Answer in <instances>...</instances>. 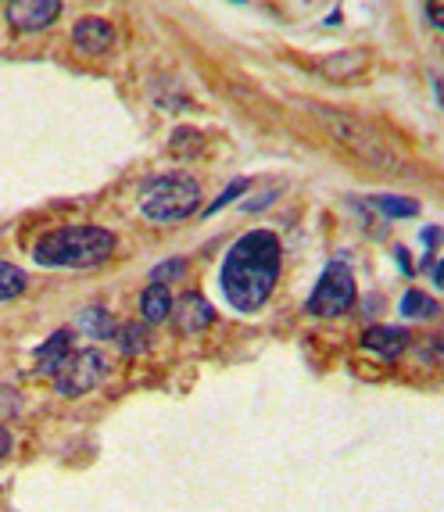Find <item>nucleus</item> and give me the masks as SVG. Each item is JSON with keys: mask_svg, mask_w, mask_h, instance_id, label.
<instances>
[{"mask_svg": "<svg viewBox=\"0 0 444 512\" xmlns=\"http://www.w3.org/2000/svg\"><path fill=\"white\" fill-rule=\"evenodd\" d=\"M51 376H54V387H58L61 398H83V394H90L94 387L104 384V376H108V359H104V351H97V348L69 351Z\"/></svg>", "mask_w": 444, "mask_h": 512, "instance_id": "5", "label": "nucleus"}, {"mask_svg": "<svg viewBox=\"0 0 444 512\" xmlns=\"http://www.w3.org/2000/svg\"><path fill=\"white\" fill-rule=\"evenodd\" d=\"M8 455H11V430L0 423V462L8 459Z\"/></svg>", "mask_w": 444, "mask_h": 512, "instance_id": "23", "label": "nucleus"}, {"mask_svg": "<svg viewBox=\"0 0 444 512\" xmlns=\"http://www.w3.org/2000/svg\"><path fill=\"white\" fill-rule=\"evenodd\" d=\"M427 15H430V22L444 33V0H427Z\"/></svg>", "mask_w": 444, "mask_h": 512, "instance_id": "22", "label": "nucleus"}, {"mask_svg": "<svg viewBox=\"0 0 444 512\" xmlns=\"http://www.w3.org/2000/svg\"><path fill=\"white\" fill-rule=\"evenodd\" d=\"M140 312H144V323H165L172 316V294L165 291L162 283H151L140 294Z\"/></svg>", "mask_w": 444, "mask_h": 512, "instance_id": "11", "label": "nucleus"}, {"mask_svg": "<svg viewBox=\"0 0 444 512\" xmlns=\"http://www.w3.org/2000/svg\"><path fill=\"white\" fill-rule=\"evenodd\" d=\"M115 251V233L104 226H61L33 244V258L43 269H94Z\"/></svg>", "mask_w": 444, "mask_h": 512, "instance_id": "2", "label": "nucleus"}, {"mask_svg": "<svg viewBox=\"0 0 444 512\" xmlns=\"http://www.w3.org/2000/svg\"><path fill=\"white\" fill-rule=\"evenodd\" d=\"M369 201H373L387 219H412V215H419L416 201H412V197H402V194H380V197H369Z\"/></svg>", "mask_w": 444, "mask_h": 512, "instance_id": "15", "label": "nucleus"}, {"mask_svg": "<svg viewBox=\"0 0 444 512\" xmlns=\"http://www.w3.org/2000/svg\"><path fill=\"white\" fill-rule=\"evenodd\" d=\"M115 341H119V348L126 351V355H144V351L151 348V333H147L144 323H129V326H119Z\"/></svg>", "mask_w": 444, "mask_h": 512, "instance_id": "16", "label": "nucleus"}, {"mask_svg": "<svg viewBox=\"0 0 444 512\" xmlns=\"http://www.w3.org/2000/svg\"><path fill=\"white\" fill-rule=\"evenodd\" d=\"M237 4H240V0H237Z\"/></svg>", "mask_w": 444, "mask_h": 512, "instance_id": "26", "label": "nucleus"}, {"mask_svg": "<svg viewBox=\"0 0 444 512\" xmlns=\"http://www.w3.org/2000/svg\"><path fill=\"white\" fill-rule=\"evenodd\" d=\"M402 316H409V319H430V316H437V301L430 298V294H423V291H409L402 298Z\"/></svg>", "mask_w": 444, "mask_h": 512, "instance_id": "18", "label": "nucleus"}, {"mask_svg": "<svg viewBox=\"0 0 444 512\" xmlns=\"http://www.w3.org/2000/svg\"><path fill=\"white\" fill-rule=\"evenodd\" d=\"M280 240L269 230H251L237 240L222 262V294L237 312H258L273 298L280 280Z\"/></svg>", "mask_w": 444, "mask_h": 512, "instance_id": "1", "label": "nucleus"}, {"mask_svg": "<svg viewBox=\"0 0 444 512\" xmlns=\"http://www.w3.org/2000/svg\"><path fill=\"white\" fill-rule=\"evenodd\" d=\"M359 298V287H355V276L344 262H330L319 276L316 291L308 298V312L312 316H323V319H337L344 312H351Z\"/></svg>", "mask_w": 444, "mask_h": 512, "instance_id": "6", "label": "nucleus"}, {"mask_svg": "<svg viewBox=\"0 0 444 512\" xmlns=\"http://www.w3.org/2000/svg\"><path fill=\"white\" fill-rule=\"evenodd\" d=\"M183 273H187V262H183V258H172V262L154 265L151 283H162V287H165V280H180Z\"/></svg>", "mask_w": 444, "mask_h": 512, "instance_id": "19", "label": "nucleus"}, {"mask_svg": "<svg viewBox=\"0 0 444 512\" xmlns=\"http://www.w3.org/2000/svg\"><path fill=\"white\" fill-rule=\"evenodd\" d=\"M362 344L369 351H376V355H384V359H398L409 348V333L402 326H373V330H366Z\"/></svg>", "mask_w": 444, "mask_h": 512, "instance_id": "10", "label": "nucleus"}, {"mask_svg": "<svg viewBox=\"0 0 444 512\" xmlns=\"http://www.w3.org/2000/svg\"><path fill=\"white\" fill-rule=\"evenodd\" d=\"M215 312L201 294H183L180 301H172V323L180 326V333H201L212 326Z\"/></svg>", "mask_w": 444, "mask_h": 512, "instance_id": "9", "label": "nucleus"}, {"mask_svg": "<svg viewBox=\"0 0 444 512\" xmlns=\"http://www.w3.org/2000/svg\"><path fill=\"white\" fill-rule=\"evenodd\" d=\"M319 115V122L326 126V133H330L337 144L344 147V151H351L359 162H366L369 169H380V172H402V162H398V154L391 151V144L387 140H380V133H376L369 122L355 119V115H348V111H337V108H326V104H316L312 108Z\"/></svg>", "mask_w": 444, "mask_h": 512, "instance_id": "3", "label": "nucleus"}, {"mask_svg": "<svg viewBox=\"0 0 444 512\" xmlns=\"http://www.w3.org/2000/svg\"><path fill=\"white\" fill-rule=\"evenodd\" d=\"M15 409H18L15 391H11V387H0V423H4V419H8Z\"/></svg>", "mask_w": 444, "mask_h": 512, "instance_id": "21", "label": "nucleus"}, {"mask_svg": "<svg viewBox=\"0 0 444 512\" xmlns=\"http://www.w3.org/2000/svg\"><path fill=\"white\" fill-rule=\"evenodd\" d=\"M201 208V183L183 172L154 176L140 187V212L151 222H180Z\"/></svg>", "mask_w": 444, "mask_h": 512, "instance_id": "4", "label": "nucleus"}, {"mask_svg": "<svg viewBox=\"0 0 444 512\" xmlns=\"http://www.w3.org/2000/svg\"><path fill=\"white\" fill-rule=\"evenodd\" d=\"M26 273L18 269V265L11 262H0V301H11L18 298V294L26 291Z\"/></svg>", "mask_w": 444, "mask_h": 512, "instance_id": "17", "label": "nucleus"}, {"mask_svg": "<svg viewBox=\"0 0 444 512\" xmlns=\"http://www.w3.org/2000/svg\"><path fill=\"white\" fill-rule=\"evenodd\" d=\"M434 283H437V287H444V262L434 265Z\"/></svg>", "mask_w": 444, "mask_h": 512, "instance_id": "24", "label": "nucleus"}, {"mask_svg": "<svg viewBox=\"0 0 444 512\" xmlns=\"http://www.w3.org/2000/svg\"><path fill=\"white\" fill-rule=\"evenodd\" d=\"M362 69H366V54L362 51H341L323 61V72L333 79H351V76H359Z\"/></svg>", "mask_w": 444, "mask_h": 512, "instance_id": "14", "label": "nucleus"}, {"mask_svg": "<svg viewBox=\"0 0 444 512\" xmlns=\"http://www.w3.org/2000/svg\"><path fill=\"white\" fill-rule=\"evenodd\" d=\"M69 351H72V333L58 330L51 341L43 344V348H36V373H54V369H58V362L65 359Z\"/></svg>", "mask_w": 444, "mask_h": 512, "instance_id": "12", "label": "nucleus"}, {"mask_svg": "<svg viewBox=\"0 0 444 512\" xmlns=\"http://www.w3.org/2000/svg\"><path fill=\"white\" fill-rule=\"evenodd\" d=\"M72 43H76L79 54H90V58H104V54L115 47V26L108 18L86 15L72 26Z\"/></svg>", "mask_w": 444, "mask_h": 512, "instance_id": "8", "label": "nucleus"}, {"mask_svg": "<svg viewBox=\"0 0 444 512\" xmlns=\"http://www.w3.org/2000/svg\"><path fill=\"white\" fill-rule=\"evenodd\" d=\"M248 187H251V183H248V180H233V183H230V187L222 190V194H219V197H215L212 205H208V215H215V212H219V208H226V205H230V201H237V197H240V194H244V190H248Z\"/></svg>", "mask_w": 444, "mask_h": 512, "instance_id": "20", "label": "nucleus"}, {"mask_svg": "<svg viewBox=\"0 0 444 512\" xmlns=\"http://www.w3.org/2000/svg\"><path fill=\"white\" fill-rule=\"evenodd\" d=\"M76 326L86 333V337H94V341H108V337H115V333H119L115 319H111L104 308H86V312H79Z\"/></svg>", "mask_w": 444, "mask_h": 512, "instance_id": "13", "label": "nucleus"}, {"mask_svg": "<svg viewBox=\"0 0 444 512\" xmlns=\"http://www.w3.org/2000/svg\"><path fill=\"white\" fill-rule=\"evenodd\" d=\"M437 351H441V355H444V333H441V341H437Z\"/></svg>", "mask_w": 444, "mask_h": 512, "instance_id": "25", "label": "nucleus"}, {"mask_svg": "<svg viewBox=\"0 0 444 512\" xmlns=\"http://www.w3.org/2000/svg\"><path fill=\"white\" fill-rule=\"evenodd\" d=\"M61 15V0H8V22L18 33H40L54 26Z\"/></svg>", "mask_w": 444, "mask_h": 512, "instance_id": "7", "label": "nucleus"}]
</instances>
